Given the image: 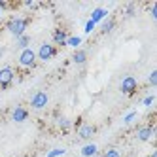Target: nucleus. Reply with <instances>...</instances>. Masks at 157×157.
I'll return each instance as SVG.
<instances>
[{
	"label": "nucleus",
	"mask_w": 157,
	"mask_h": 157,
	"mask_svg": "<svg viewBox=\"0 0 157 157\" xmlns=\"http://www.w3.org/2000/svg\"><path fill=\"white\" fill-rule=\"evenodd\" d=\"M151 102H153V95H150V97H146V98H144V106H150Z\"/></svg>",
	"instance_id": "5701e85b"
},
{
	"label": "nucleus",
	"mask_w": 157,
	"mask_h": 157,
	"mask_svg": "<svg viewBox=\"0 0 157 157\" xmlns=\"http://www.w3.org/2000/svg\"><path fill=\"white\" fill-rule=\"evenodd\" d=\"M114 25H116V23H114V19H106V21H104V25H102V32H104V34H108V32L114 29Z\"/></svg>",
	"instance_id": "dca6fc26"
},
{
	"label": "nucleus",
	"mask_w": 157,
	"mask_h": 157,
	"mask_svg": "<svg viewBox=\"0 0 157 157\" xmlns=\"http://www.w3.org/2000/svg\"><path fill=\"white\" fill-rule=\"evenodd\" d=\"M134 117H136V112H131V114H127V116H125V119H123V121H125V123H131Z\"/></svg>",
	"instance_id": "412c9836"
},
{
	"label": "nucleus",
	"mask_w": 157,
	"mask_h": 157,
	"mask_svg": "<svg viewBox=\"0 0 157 157\" xmlns=\"http://www.w3.org/2000/svg\"><path fill=\"white\" fill-rule=\"evenodd\" d=\"M151 17L153 19H157V2L153 4V8H151Z\"/></svg>",
	"instance_id": "393cba45"
},
{
	"label": "nucleus",
	"mask_w": 157,
	"mask_h": 157,
	"mask_svg": "<svg viewBox=\"0 0 157 157\" xmlns=\"http://www.w3.org/2000/svg\"><path fill=\"white\" fill-rule=\"evenodd\" d=\"M148 83H150V85H157V70H153V72L150 74V78H148Z\"/></svg>",
	"instance_id": "aec40b11"
},
{
	"label": "nucleus",
	"mask_w": 157,
	"mask_h": 157,
	"mask_svg": "<svg viewBox=\"0 0 157 157\" xmlns=\"http://www.w3.org/2000/svg\"><path fill=\"white\" fill-rule=\"evenodd\" d=\"M136 87H138V83H136V78H132V76H125V78L121 80L119 91H121L123 95H132L134 91H136Z\"/></svg>",
	"instance_id": "20e7f679"
},
{
	"label": "nucleus",
	"mask_w": 157,
	"mask_h": 157,
	"mask_svg": "<svg viewBox=\"0 0 157 157\" xmlns=\"http://www.w3.org/2000/svg\"><path fill=\"white\" fill-rule=\"evenodd\" d=\"M95 29V23H93V21H87V25H85V32H91Z\"/></svg>",
	"instance_id": "4be33fe9"
},
{
	"label": "nucleus",
	"mask_w": 157,
	"mask_h": 157,
	"mask_svg": "<svg viewBox=\"0 0 157 157\" xmlns=\"http://www.w3.org/2000/svg\"><path fill=\"white\" fill-rule=\"evenodd\" d=\"M29 117V112L23 108V106H17L13 112H12V119L15 121V123H21V121H25Z\"/></svg>",
	"instance_id": "1a4fd4ad"
},
{
	"label": "nucleus",
	"mask_w": 157,
	"mask_h": 157,
	"mask_svg": "<svg viewBox=\"0 0 157 157\" xmlns=\"http://www.w3.org/2000/svg\"><path fill=\"white\" fill-rule=\"evenodd\" d=\"M19 64L21 66H25V68H32V66H36V51L34 49H23L19 55Z\"/></svg>",
	"instance_id": "f03ea898"
},
{
	"label": "nucleus",
	"mask_w": 157,
	"mask_h": 157,
	"mask_svg": "<svg viewBox=\"0 0 157 157\" xmlns=\"http://www.w3.org/2000/svg\"><path fill=\"white\" fill-rule=\"evenodd\" d=\"M132 13H134V6H132V4H129V8H127V15H129V17H132Z\"/></svg>",
	"instance_id": "b1692460"
},
{
	"label": "nucleus",
	"mask_w": 157,
	"mask_h": 157,
	"mask_svg": "<svg viewBox=\"0 0 157 157\" xmlns=\"http://www.w3.org/2000/svg\"><path fill=\"white\" fill-rule=\"evenodd\" d=\"M6 8V4H2V2H0V12H2V10Z\"/></svg>",
	"instance_id": "a878e982"
},
{
	"label": "nucleus",
	"mask_w": 157,
	"mask_h": 157,
	"mask_svg": "<svg viewBox=\"0 0 157 157\" xmlns=\"http://www.w3.org/2000/svg\"><path fill=\"white\" fill-rule=\"evenodd\" d=\"M48 102H49V97H48V93H46V91H38L34 97L30 98V106L34 108V110H42V108H46V106H48Z\"/></svg>",
	"instance_id": "39448f33"
},
{
	"label": "nucleus",
	"mask_w": 157,
	"mask_h": 157,
	"mask_svg": "<svg viewBox=\"0 0 157 157\" xmlns=\"http://www.w3.org/2000/svg\"><path fill=\"white\" fill-rule=\"evenodd\" d=\"M59 155H64V150L63 148H57V150H51L48 153V157H59Z\"/></svg>",
	"instance_id": "6ab92c4d"
},
{
	"label": "nucleus",
	"mask_w": 157,
	"mask_h": 157,
	"mask_svg": "<svg viewBox=\"0 0 157 157\" xmlns=\"http://www.w3.org/2000/svg\"><path fill=\"white\" fill-rule=\"evenodd\" d=\"M106 10H102V8H97L95 10V12L91 13V21H93V23H98V21H102L104 17H106Z\"/></svg>",
	"instance_id": "f8f14e48"
},
{
	"label": "nucleus",
	"mask_w": 157,
	"mask_h": 157,
	"mask_svg": "<svg viewBox=\"0 0 157 157\" xmlns=\"http://www.w3.org/2000/svg\"><path fill=\"white\" fill-rule=\"evenodd\" d=\"M72 61H74L76 64H83V63L87 61V53H85L83 49H78V51L72 55Z\"/></svg>",
	"instance_id": "ddd939ff"
},
{
	"label": "nucleus",
	"mask_w": 157,
	"mask_h": 157,
	"mask_svg": "<svg viewBox=\"0 0 157 157\" xmlns=\"http://www.w3.org/2000/svg\"><path fill=\"white\" fill-rule=\"evenodd\" d=\"M57 125H59L61 129H64V131H66V129H70L72 123H70V119H68V117H59V119H57Z\"/></svg>",
	"instance_id": "2eb2a0df"
},
{
	"label": "nucleus",
	"mask_w": 157,
	"mask_h": 157,
	"mask_svg": "<svg viewBox=\"0 0 157 157\" xmlns=\"http://www.w3.org/2000/svg\"><path fill=\"white\" fill-rule=\"evenodd\" d=\"M136 136H138V140H142V142H148V140L153 136V127H151V125L140 127V129H138V132H136Z\"/></svg>",
	"instance_id": "6e6552de"
},
{
	"label": "nucleus",
	"mask_w": 157,
	"mask_h": 157,
	"mask_svg": "<svg viewBox=\"0 0 157 157\" xmlns=\"http://www.w3.org/2000/svg\"><path fill=\"white\" fill-rule=\"evenodd\" d=\"M13 78H15V72L12 66H4V68H0V87L6 89L10 83L13 82Z\"/></svg>",
	"instance_id": "423d86ee"
},
{
	"label": "nucleus",
	"mask_w": 157,
	"mask_h": 157,
	"mask_svg": "<svg viewBox=\"0 0 157 157\" xmlns=\"http://www.w3.org/2000/svg\"><path fill=\"white\" fill-rule=\"evenodd\" d=\"M97 151H98V148L95 144H87V146L82 148V155L83 157H93V155H97Z\"/></svg>",
	"instance_id": "9b49d317"
},
{
	"label": "nucleus",
	"mask_w": 157,
	"mask_h": 157,
	"mask_svg": "<svg viewBox=\"0 0 157 157\" xmlns=\"http://www.w3.org/2000/svg\"><path fill=\"white\" fill-rule=\"evenodd\" d=\"M66 40H68V34H66V30H55L53 32V42L57 44V46H66Z\"/></svg>",
	"instance_id": "9d476101"
},
{
	"label": "nucleus",
	"mask_w": 157,
	"mask_h": 157,
	"mask_svg": "<svg viewBox=\"0 0 157 157\" xmlns=\"http://www.w3.org/2000/svg\"><path fill=\"white\" fill-rule=\"evenodd\" d=\"M150 157H157V151H153V153H151V155H150Z\"/></svg>",
	"instance_id": "cd10ccee"
},
{
	"label": "nucleus",
	"mask_w": 157,
	"mask_h": 157,
	"mask_svg": "<svg viewBox=\"0 0 157 157\" xmlns=\"http://www.w3.org/2000/svg\"><path fill=\"white\" fill-rule=\"evenodd\" d=\"M97 132V129L93 125H89V123H82L80 127H78V136H80L82 140H89L93 138V134Z\"/></svg>",
	"instance_id": "0eeeda50"
},
{
	"label": "nucleus",
	"mask_w": 157,
	"mask_h": 157,
	"mask_svg": "<svg viewBox=\"0 0 157 157\" xmlns=\"http://www.w3.org/2000/svg\"><path fill=\"white\" fill-rule=\"evenodd\" d=\"M29 44H30V38H29L27 34H23V36H19V38H17V46L21 48V51L27 49V48H29Z\"/></svg>",
	"instance_id": "4468645a"
},
{
	"label": "nucleus",
	"mask_w": 157,
	"mask_h": 157,
	"mask_svg": "<svg viewBox=\"0 0 157 157\" xmlns=\"http://www.w3.org/2000/svg\"><path fill=\"white\" fill-rule=\"evenodd\" d=\"M104 157H121V155H119V151L116 148H110V150L104 151Z\"/></svg>",
	"instance_id": "a211bd4d"
},
{
	"label": "nucleus",
	"mask_w": 157,
	"mask_h": 157,
	"mask_svg": "<svg viewBox=\"0 0 157 157\" xmlns=\"http://www.w3.org/2000/svg\"><path fill=\"white\" fill-rule=\"evenodd\" d=\"M2 55H4V49H2V48H0V57H2Z\"/></svg>",
	"instance_id": "bb28decb"
},
{
	"label": "nucleus",
	"mask_w": 157,
	"mask_h": 157,
	"mask_svg": "<svg viewBox=\"0 0 157 157\" xmlns=\"http://www.w3.org/2000/svg\"><path fill=\"white\" fill-rule=\"evenodd\" d=\"M55 55H57V48L51 46V44H48V42H44L42 46L38 48L36 57H38L40 61H49V59H53V57H55Z\"/></svg>",
	"instance_id": "7ed1b4c3"
},
{
	"label": "nucleus",
	"mask_w": 157,
	"mask_h": 157,
	"mask_svg": "<svg viewBox=\"0 0 157 157\" xmlns=\"http://www.w3.org/2000/svg\"><path fill=\"white\" fill-rule=\"evenodd\" d=\"M27 25H29V21L27 19H23V17H12L8 21V30L12 32V34L15 36V38H19V36H23L25 34V30H27Z\"/></svg>",
	"instance_id": "f257e3e1"
},
{
	"label": "nucleus",
	"mask_w": 157,
	"mask_h": 157,
	"mask_svg": "<svg viewBox=\"0 0 157 157\" xmlns=\"http://www.w3.org/2000/svg\"><path fill=\"white\" fill-rule=\"evenodd\" d=\"M82 44V38H78V36H74V38H68L66 40V46H72V48H78Z\"/></svg>",
	"instance_id": "f3484780"
}]
</instances>
